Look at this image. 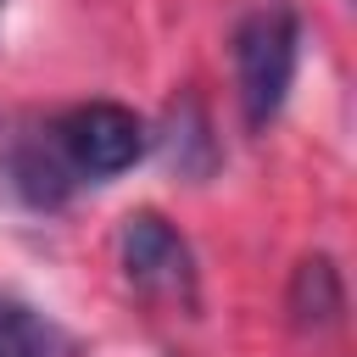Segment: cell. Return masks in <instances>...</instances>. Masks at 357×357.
<instances>
[{
	"instance_id": "7a4b0ae2",
	"label": "cell",
	"mask_w": 357,
	"mask_h": 357,
	"mask_svg": "<svg viewBox=\"0 0 357 357\" xmlns=\"http://www.w3.org/2000/svg\"><path fill=\"white\" fill-rule=\"evenodd\" d=\"M151 134L139 123V112L117 106V100H84L73 112H61L45 134V151L56 156V167L67 173V184L78 178H117L145 156Z\"/></svg>"
},
{
	"instance_id": "6da1fadb",
	"label": "cell",
	"mask_w": 357,
	"mask_h": 357,
	"mask_svg": "<svg viewBox=\"0 0 357 357\" xmlns=\"http://www.w3.org/2000/svg\"><path fill=\"white\" fill-rule=\"evenodd\" d=\"M296 61H301V17L290 0H262L234 22V84L251 128H268L284 112Z\"/></svg>"
},
{
	"instance_id": "3957f363",
	"label": "cell",
	"mask_w": 357,
	"mask_h": 357,
	"mask_svg": "<svg viewBox=\"0 0 357 357\" xmlns=\"http://www.w3.org/2000/svg\"><path fill=\"white\" fill-rule=\"evenodd\" d=\"M117 262L139 296H162V301H184V307L195 301V257L162 212H128L123 218Z\"/></svg>"
},
{
	"instance_id": "277c9868",
	"label": "cell",
	"mask_w": 357,
	"mask_h": 357,
	"mask_svg": "<svg viewBox=\"0 0 357 357\" xmlns=\"http://www.w3.org/2000/svg\"><path fill=\"white\" fill-rule=\"evenodd\" d=\"M346 312V290H340V268L329 257H307L290 279V318L301 329H329Z\"/></svg>"
},
{
	"instance_id": "5b68a950",
	"label": "cell",
	"mask_w": 357,
	"mask_h": 357,
	"mask_svg": "<svg viewBox=\"0 0 357 357\" xmlns=\"http://www.w3.org/2000/svg\"><path fill=\"white\" fill-rule=\"evenodd\" d=\"M0 357H56V335L22 301H0Z\"/></svg>"
}]
</instances>
